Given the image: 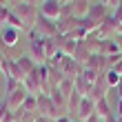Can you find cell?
<instances>
[{
	"mask_svg": "<svg viewBox=\"0 0 122 122\" xmlns=\"http://www.w3.org/2000/svg\"><path fill=\"white\" fill-rule=\"evenodd\" d=\"M5 111H9V109H7V104H5V102H0V120H2V116H5Z\"/></svg>",
	"mask_w": 122,
	"mask_h": 122,
	"instance_id": "obj_31",
	"label": "cell"
},
{
	"mask_svg": "<svg viewBox=\"0 0 122 122\" xmlns=\"http://www.w3.org/2000/svg\"><path fill=\"white\" fill-rule=\"evenodd\" d=\"M116 91H118V98L122 100V82H120V84H118V87H116Z\"/></svg>",
	"mask_w": 122,
	"mask_h": 122,
	"instance_id": "obj_33",
	"label": "cell"
},
{
	"mask_svg": "<svg viewBox=\"0 0 122 122\" xmlns=\"http://www.w3.org/2000/svg\"><path fill=\"white\" fill-rule=\"evenodd\" d=\"M25 2H27V5H31V7H38V5H40V0H25Z\"/></svg>",
	"mask_w": 122,
	"mask_h": 122,
	"instance_id": "obj_32",
	"label": "cell"
},
{
	"mask_svg": "<svg viewBox=\"0 0 122 122\" xmlns=\"http://www.w3.org/2000/svg\"><path fill=\"white\" fill-rule=\"evenodd\" d=\"M69 9H71V16H73V18L82 20V18H87V16H89L91 5H89V0H73V2L69 5Z\"/></svg>",
	"mask_w": 122,
	"mask_h": 122,
	"instance_id": "obj_13",
	"label": "cell"
},
{
	"mask_svg": "<svg viewBox=\"0 0 122 122\" xmlns=\"http://www.w3.org/2000/svg\"><path fill=\"white\" fill-rule=\"evenodd\" d=\"M0 5H5V7H7V0H0Z\"/></svg>",
	"mask_w": 122,
	"mask_h": 122,
	"instance_id": "obj_38",
	"label": "cell"
},
{
	"mask_svg": "<svg viewBox=\"0 0 122 122\" xmlns=\"http://www.w3.org/2000/svg\"><path fill=\"white\" fill-rule=\"evenodd\" d=\"M104 80H107V87H109V89H116L118 84L122 82V78H120V76H118L113 69H109V71L104 73Z\"/></svg>",
	"mask_w": 122,
	"mask_h": 122,
	"instance_id": "obj_24",
	"label": "cell"
},
{
	"mask_svg": "<svg viewBox=\"0 0 122 122\" xmlns=\"http://www.w3.org/2000/svg\"><path fill=\"white\" fill-rule=\"evenodd\" d=\"M69 122H80V120H69Z\"/></svg>",
	"mask_w": 122,
	"mask_h": 122,
	"instance_id": "obj_39",
	"label": "cell"
},
{
	"mask_svg": "<svg viewBox=\"0 0 122 122\" xmlns=\"http://www.w3.org/2000/svg\"><path fill=\"white\" fill-rule=\"evenodd\" d=\"M102 122H122V120L116 116V113H113V116H109V118H107V120H102Z\"/></svg>",
	"mask_w": 122,
	"mask_h": 122,
	"instance_id": "obj_30",
	"label": "cell"
},
{
	"mask_svg": "<svg viewBox=\"0 0 122 122\" xmlns=\"http://www.w3.org/2000/svg\"><path fill=\"white\" fill-rule=\"evenodd\" d=\"M87 122H102V120H100V118H98V116H93V118H89V120H87Z\"/></svg>",
	"mask_w": 122,
	"mask_h": 122,
	"instance_id": "obj_36",
	"label": "cell"
},
{
	"mask_svg": "<svg viewBox=\"0 0 122 122\" xmlns=\"http://www.w3.org/2000/svg\"><path fill=\"white\" fill-rule=\"evenodd\" d=\"M18 113H27V116H38V98L36 96H27L22 109H20Z\"/></svg>",
	"mask_w": 122,
	"mask_h": 122,
	"instance_id": "obj_18",
	"label": "cell"
},
{
	"mask_svg": "<svg viewBox=\"0 0 122 122\" xmlns=\"http://www.w3.org/2000/svg\"><path fill=\"white\" fill-rule=\"evenodd\" d=\"M38 116H40V118H47V120L53 122V120L62 118L64 113L53 104V100L49 98V96H38Z\"/></svg>",
	"mask_w": 122,
	"mask_h": 122,
	"instance_id": "obj_2",
	"label": "cell"
},
{
	"mask_svg": "<svg viewBox=\"0 0 122 122\" xmlns=\"http://www.w3.org/2000/svg\"><path fill=\"white\" fill-rule=\"evenodd\" d=\"M18 87H22V82H18V80H7V82H5V96H7V93H11V91H16Z\"/></svg>",
	"mask_w": 122,
	"mask_h": 122,
	"instance_id": "obj_26",
	"label": "cell"
},
{
	"mask_svg": "<svg viewBox=\"0 0 122 122\" xmlns=\"http://www.w3.org/2000/svg\"><path fill=\"white\" fill-rule=\"evenodd\" d=\"M13 13H16V18L20 20V25H22V31H33L36 29V22H38V18H40V11H38V7H31V5H18V7H13L11 9Z\"/></svg>",
	"mask_w": 122,
	"mask_h": 122,
	"instance_id": "obj_1",
	"label": "cell"
},
{
	"mask_svg": "<svg viewBox=\"0 0 122 122\" xmlns=\"http://www.w3.org/2000/svg\"><path fill=\"white\" fill-rule=\"evenodd\" d=\"M38 11H40V18L51 20V22H58V20L62 18V5L58 2V0H42Z\"/></svg>",
	"mask_w": 122,
	"mask_h": 122,
	"instance_id": "obj_3",
	"label": "cell"
},
{
	"mask_svg": "<svg viewBox=\"0 0 122 122\" xmlns=\"http://www.w3.org/2000/svg\"><path fill=\"white\" fill-rule=\"evenodd\" d=\"M49 67V84H51V89H56V87H60V82L64 80V76L60 73L58 69L53 67V64H47Z\"/></svg>",
	"mask_w": 122,
	"mask_h": 122,
	"instance_id": "obj_22",
	"label": "cell"
},
{
	"mask_svg": "<svg viewBox=\"0 0 122 122\" xmlns=\"http://www.w3.org/2000/svg\"><path fill=\"white\" fill-rule=\"evenodd\" d=\"M111 69H113V71H116V73H118V76L122 78V58H120V60H118L116 64H113V67H111Z\"/></svg>",
	"mask_w": 122,
	"mask_h": 122,
	"instance_id": "obj_28",
	"label": "cell"
},
{
	"mask_svg": "<svg viewBox=\"0 0 122 122\" xmlns=\"http://www.w3.org/2000/svg\"><path fill=\"white\" fill-rule=\"evenodd\" d=\"M58 89L62 91V96H64V98L69 100V98H71V93L76 91V87H73V80H69V78H64V80L60 82V87H58Z\"/></svg>",
	"mask_w": 122,
	"mask_h": 122,
	"instance_id": "obj_25",
	"label": "cell"
},
{
	"mask_svg": "<svg viewBox=\"0 0 122 122\" xmlns=\"http://www.w3.org/2000/svg\"><path fill=\"white\" fill-rule=\"evenodd\" d=\"M2 73L7 80H18V82H25V76L20 73L18 64H16V58H5L2 62Z\"/></svg>",
	"mask_w": 122,
	"mask_h": 122,
	"instance_id": "obj_8",
	"label": "cell"
},
{
	"mask_svg": "<svg viewBox=\"0 0 122 122\" xmlns=\"http://www.w3.org/2000/svg\"><path fill=\"white\" fill-rule=\"evenodd\" d=\"M2 62H5V56H0V73H2Z\"/></svg>",
	"mask_w": 122,
	"mask_h": 122,
	"instance_id": "obj_37",
	"label": "cell"
},
{
	"mask_svg": "<svg viewBox=\"0 0 122 122\" xmlns=\"http://www.w3.org/2000/svg\"><path fill=\"white\" fill-rule=\"evenodd\" d=\"M31 33H36L38 38H42V40H47V38H58V25L56 22H51V20H45V18H38V22H36V29L31 31Z\"/></svg>",
	"mask_w": 122,
	"mask_h": 122,
	"instance_id": "obj_4",
	"label": "cell"
},
{
	"mask_svg": "<svg viewBox=\"0 0 122 122\" xmlns=\"http://www.w3.org/2000/svg\"><path fill=\"white\" fill-rule=\"evenodd\" d=\"M111 9H107V7L104 5H91V9H89V20H91V22L93 25H96V29H98V27L100 25H102V22H107V20H109L111 18Z\"/></svg>",
	"mask_w": 122,
	"mask_h": 122,
	"instance_id": "obj_7",
	"label": "cell"
},
{
	"mask_svg": "<svg viewBox=\"0 0 122 122\" xmlns=\"http://www.w3.org/2000/svg\"><path fill=\"white\" fill-rule=\"evenodd\" d=\"M96 116L100 120H107L109 116H113V107L109 104V96L104 100H100V102H96Z\"/></svg>",
	"mask_w": 122,
	"mask_h": 122,
	"instance_id": "obj_16",
	"label": "cell"
},
{
	"mask_svg": "<svg viewBox=\"0 0 122 122\" xmlns=\"http://www.w3.org/2000/svg\"><path fill=\"white\" fill-rule=\"evenodd\" d=\"M42 38H38L36 33H31V42H29V58L36 64H47V56H45V47H42Z\"/></svg>",
	"mask_w": 122,
	"mask_h": 122,
	"instance_id": "obj_6",
	"label": "cell"
},
{
	"mask_svg": "<svg viewBox=\"0 0 122 122\" xmlns=\"http://www.w3.org/2000/svg\"><path fill=\"white\" fill-rule=\"evenodd\" d=\"M76 116H78V120H80V122H87L89 118L96 116V102H93V100H89V98H84L82 102H80V107H78Z\"/></svg>",
	"mask_w": 122,
	"mask_h": 122,
	"instance_id": "obj_12",
	"label": "cell"
},
{
	"mask_svg": "<svg viewBox=\"0 0 122 122\" xmlns=\"http://www.w3.org/2000/svg\"><path fill=\"white\" fill-rule=\"evenodd\" d=\"M27 96H29V93L25 91V87H18L16 91L7 93V98H5V104H7V109H9L11 113H18L20 109H22V104H25Z\"/></svg>",
	"mask_w": 122,
	"mask_h": 122,
	"instance_id": "obj_5",
	"label": "cell"
},
{
	"mask_svg": "<svg viewBox=\"0 0 122 122\" xmlns=\"http://www.w3.org/2000/svg\"><path fill=\"white\" fill-rule=\"evenodd\" d=\"M42 47H45V56H47V62H51L56 56L60 53V36L58 38H47L42 42Z\"/></svg>",
	"mask_w": 122,
	"mask_h": 122,
	"instance_id": "obj_15",
	"label": "cell"
},
{
	"mask_svg": "<svg viewBox=\"0 0 122 122\" xmlns=\"http://www.w3.org/2000/svg\"><path fill=\"white\" fill-rule=\"evenodd\" d=\"M22 87H25V91L29 93V96H42V91H40V84H38V80H36L33 76H27L25 78V82H22Z\"/></svg>",
	"mask_w": 122,
	"mask_h": 122,
	"instance_id": "obj_19",
	"label": "cell"
},
{
	"mask_svg": "<svg viewBox=\"0 0 122 122\" xmlns=\"http://www.w3.org/2000/svg\"><path fill=\"white\" fill-rule=\"evenodd\" d=\"M100 5H104L107 9H111V11H116L118 7L122 5V0H100Z\"/></svg>",
	"mask_w": 122,
	"mask_h": 122,
	"instance_id": "obj_27",
	"label": "cell"
},
{
	"mask_svg": "<svg viewBox=\"0 0 122 122\" xmlns=\"http://www.w3.org/2000/svg\"><path fill=\"white\" fill-rule=\"evenodd\" d=\"M73 87H76V93H80L82 98H87L89 93H91V84H89L87 80H84V76H82V73H80V76H78L76 80H73Z\"/></svg>",
	"mask_w": 122,
	"mask_h": 122,
	"instance_id": "obj_20",
	"label": "cell"
},
{
	"mask_svg": "<svg viewBox=\"0 0 122 122\" xmlns=\"http://www.w3.org/2000/svg\"><path fill=\"white\" fill-rule=\"evenodd\" d=\"M49 98H51L53 100V104L56 107H58V109L64 113V111H67V98H64L62 96V91L58 89V87H56V89H51V93H49Z\"/></svg>",
	"mask_w": 122,
	"mask_h": 122,
	"instance_id": "obj_21",
	"label": "cell"
},
{
	"mask_svg": "<svg viewBox=\"0 0 122 122\" xmlns=\"http://www.w3.org/2000/svg\"><path fill=\"white\" fill-rule=\"evenodd\" d=\"M122 53V45L118 38H111V40H102L100 45V56L104 58H113V56H120Z\"/></svg>",
	"mask_w": 122,
	"mask_h": 122,
	"instance_id": "obj_10",
	"label": "cell"
},
{
	"mask_svg": "<svg viewBox=\"0 0 122 122\" xmlns=\"http://www.w3.org/2000/svg\"><path fill=\"white\" fill-rule=\"evenodd\" d=\"M25 0H7V7L9 9H13V7H18V5H22Z\"/></svg>",
	"mask_w": 122,
	"mask_h": 122,
	"instance_id": "obj_29",
	"label": "cell"
},
{
	"mask_svg": "<svg viewBox=\"0 0 122 122\" xmlns=\"http://www.w3.org/2000/svg\"><path fill=\"white\" fill-rule=\"evenodd\" d=\"M58 2H60L62 7H67V5H71V2H73V0H58Z\"/></svg>",
	"mask_w": 122,
	"mask_h": 122,
	"instance_id": "obj_34",
	"label": "cell"
},
{
	"mask_svg": "<svg viewBox=\"0 0 122 122\" xmlns=\"http://www.w3.org/2000/svg\"><path fill=\"white\" fill-rule=\"evenodd\" d=\"M53 122H69V118H67V116H62V118H58V120H53Z\"/></svg>",
	"mask_w": 122,
	"mask_h": 122,
	"instance_id": "obj_35",
	"label": "cell"
},
{
	"mask_svg": "<svg viewBox=\"0 0 122 122\" xmlns=\"http://www.w3.org/2000/svg\"><path fill=\"white\" fill-rule=\"evenodd\" d=\"M82 100H84V98L80 96V93H76V91H73V93H71V98L67 100V111H69V113H76Z\"/></svg>",
	"mask_w": 122,
	"mask_h": 122,
	"instance_id": "obj_23",
	"label": "cell"
},
{
	"mask_svg": "<svg viewBox=\"0 0 122 122\" xmlns=\"http://www.w3.org/2000/svg\"><path fill=\"white\" fill-rule=\"evenodd\" d=\"M56 25H58V33L64 38V36H69L73 29H78V27H80V20L73 18V16H62Z\"/></svg>",
	"mask_w": 122,
	"mask_h": 122,
	"instance_id": "obj_11",
	"label": "cell"
},
{
	"mask_svg": "<svg viewBox=\"0 0 122 122\" xmlns=\"http://www.w3.org/2000/svg\"><path fill=\"white\" fill-rule=\"evenodd\" d=\"M16 64H18L20 73H22L25 78H27V76H31V73H33V69L38 67V64H36V62L29 58V53H20L18 58H16Z\"/></svg>",
	"mask_w": 122,
	"mask_h": 122,
	"instance_id": "obj_14",
	"label": "cell"
},
{
	"mask_svg": "<svg viewBox=\"0 0 122 122\" xmlns=\"http://www.w3.org/2000/svg\"><path fill=\"white\" fill-rule=\"evenodd\" d=\"M2 45L7 49L16 47L18 45V29H13V27H5V29H2Z\"/></svg>",
	"mask_w": 122,
	"mask_h": 122,
	"instance_id": "obj_17",
	"label": "cell"
},
{
	"mask_svg": "<svg viewBox=\"0 0 122 122\" xmlns=\"http://www.w3.org/2000/svg\"><path fill=\"white\" fill-rule=\"evenodd\" d=\"M16 122H18V120H16Z\"/></svg>",
	"mask_w": 122,
	"mask_h": 122,
	"instance_id": "obj_40",
	"label": "cell"
},
{
	"mask_svg": "<svg viewBox=\"0 0 122 122\" xmlns=\"http://www.w3.org/2000/svg\"><path fill=\"white\" fill-rule=\"evenodd\" d=\"M109 91H111V89L107 87V80H104V73H102V76L98 78V82L91 87V93H89L87 98L93 100V102H100V100H104V98H107V93H109Z\"/></svg>",
	"mask_w": 122,
	"mask_h": 122,
	"instance_id": "obj_9",
	"label": "cell"
}]
</instances>
